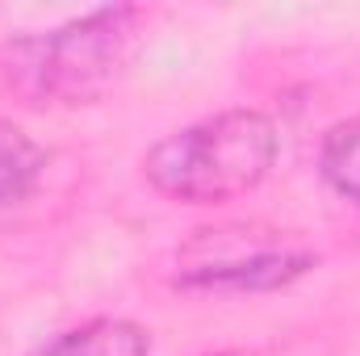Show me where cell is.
Returning a JSON list of instances; mask_svg holds the SVG:
<instances>
[{
    "label": "cell",
    "mask_w": 360,
    "mask_h": 356,
    "mask_svg": "<svg viewBox=\"0 0 360 356\" xmlns=\"http://www.w3.org/2000/svg\"><path fill=\"white\" fill-rule=\"evenodd\" d=\"M201 356H256V352H201Z\"/></svg>",
    "instance_id": "obj_7"
},
{
    "label": "cell",
    "mask_w": 360,
    "mask_h": 356,
    "mask_svg": "<svg viewBox=\"0 0 360 356\" xmlns=\"http://www.w3.org/2000/svg\"><path fill=\"white\" fill-rule=\"evenodd\" d=\"M46 147L34 143L17 122L0 117V214L17 210L34 197V189L46 177Z\"/></svg>",
    "instance_id": "obj_5"
},
{
    "label": "cell",
    "mask_w": 360,
    "mask_h": 356,
    "mask_svg": "<svg viewBox=\"0 0 360 356\" xmlns=\"http://www.w3.org/2000/svg\"><path fill=\"white\" fill-rule=\"evenodd\" d=\"M281 155V130L260 109H222L164 134L143 155V180L180 205H222L260 189Z\"/></svg>",
    "instance_id": "obj_2"
},
{
    "label": "cell",
    "mask_w": 360,
    "mask_h": 356,
    "mask_svg": "<svg viewBox=\"0 0 360 356\" xmlns=\"http://www.w3.org/2000/svg\"><path fill=\"white\" fill-rule=\"evenodd\" d=\"M319 172H323V180H327L344 201L360 205V117L335 122V126L323 134Z\"/></svg>",
    "instance_id": "obj_6"
},
{
    "label": "cell",
    "mask_w": 360,
    "mask_h": 356,
    "mask_svg": "<svg viewBox=\"0 0 360 356\" xmlns=\"http://www.w3.org/2000/svg\"><path fill=\"white\" fill-rule=\"evenodd\" d=\"M147 13L139 4L89 8L55 30L21 34L0 55V76L13 96L34 109L96 105L130 72Z\"/></svg>",
    "instance_id": "obj_1"
},
{
    "label": "cell",
    "mask_w": 360,
    "mask_h": 356,
    "mask_svg": "<svg viewBox=\"0 0 360 356\" xmlns=\"http://www.w3.org/2000/svg\"><path fill=\"white\" fill-rule=\"evenodd\" d=\"M319 268V252L269 222L193 231L172 256V285L193 293H272Z\"/></svg>",
    "instance_id": "obj_3"
},
{
    "label": "cell",
    "mask_w": 360,
    "mask_h": 356,
    "mask_svg": "<svg viewBox=\"0 0 360 356\" xmlns=\"http://www.w3.org/2000/svg\"><path fill=\"white\" fill-rule=\"evenodd\" d=\"M30 356H151V331L134 319L101 314L42 340Z\"/></svg>",
    "instance_id": "obj_4"
}]
</instances>
